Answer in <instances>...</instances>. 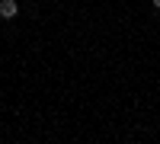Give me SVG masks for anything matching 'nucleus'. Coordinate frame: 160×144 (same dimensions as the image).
I'll list each match as a JSON object with an SVG mask.
<instances>
[{
    "mask_svg": "<svg viewBox=\"0 0 160 144\" xmlns=\"http://www.w3.org/2000/svg\"><path fill=\"white\" fill-rule=\"evenodd\" d=\"M0 16L3 19H16L19 16V3L16 0H0Z\"/></svg>",
    "mask_w": 160,
    "mask_h": 144,
    "instance_id": "nucleus-1",
    "label": "nucleus"
},
{
    "mask_svg": "<svg viewBox=\"0 0 160 144\" xmlns=\"http://www.w3.org/2000/svg\"><path fill=\"white\" fill-rule=\"evenodd\" d=\"M154 7H157V10H160V0H154Z\"/></svg>",
    "mask_w": 160,
    "mask_h": 144,
    "instance_id": "nucleus-2",
    "label": "nucleus"
}]
</instances>
